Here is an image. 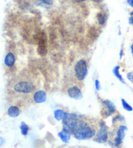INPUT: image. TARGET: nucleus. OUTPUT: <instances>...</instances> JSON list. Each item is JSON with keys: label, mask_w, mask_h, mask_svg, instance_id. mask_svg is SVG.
Wrapping results in <instances>:
<instances>
[{"label": "nucleus", "mask_w": 133, "mask_h": 148, "mask_svg": "<svg viewBox=\"0 0 133 148\" xmlns=\"http://www.w3.org/2000/svg\"><path fill=\"white\" fill-rule=\"evenodd\" d=\"M39 88V81L34 74L23 71L10 82L8 88L10 103L19 107H26L33 103V95Z\"/></svg>", "instance_id": "nucleus-1"}, {"label": "nucleus", "mask_w": 133, "mask_h": 148, "mask_svg": "<svg viewBox=\"0 0 133 148\" xmlns=\"http://www.w3.org/2000/svg\"><path fill=\"white\" fill-rule=\"evenodd\" d=\"M99 128V122L97 119L88 116H80L73 136L79 140L91 139L95 136Z\"/></svg>", "instance_id": "nucleus-2"}, {"label": "nucleus", "mask_w": 133, "mask_h": 148, "mask_svg": "<svg viewBox=\"0 0 133 148\" xmlns=\"http://www.w3.org/2000/svg\"><path fill=\"white\" fill-rule=\"evenodd\" d=\"M112 124L114 125V128L108 131V137L107 141L108 144L112 146L118 147L123 143L127 127L122 125L118 126L117 123Z\"/></svg>", "instance_id": "nucleus-3"}, {"label": "nucleus", "mask_w": 133, "mask_h": 148, "mask_svg": "<svg viewBox=\"0 0 133 148\" xmlns=\"http://www.w3.org/2000/svg\"><path fill=\"white\" fill-rule=\"evenodd\" d=\"M63 89L71 98L80 100L83 97V84L75 81L68 76H66V80L64 82Z\"/></svg>", "instance_id": "nucleus-4"}, {"label": "nucleus", "mask_w": 133, "mask_h": 148, "mask_svg": "<svg viewBox=\"0 0 133 148\" xmlns=\"http://www.w3.org/2000/svg\"><path fill=\"white\" fill-rule=\"evenodd\" d=\"M87 75H88V63L85 60L82 59L75 63L73 68L72 72L67 76L77 82L83 84V82Z\"/></svg>", "instance_id": "nucleus-5"}, {"label": "nucleus", "mask_w": 133, "mask_h": 148, "mask_svg": "<svg viewBox=\"0 0 133 148\" xmlns=\"http://www.w3.org/2000/svg\"><path fill=\"white\" fill-rule=\"evenodd\" d=\"M79 117L75 114L66 113L62 119L63 129L73 134L78 123Z\"/></svg>", "instance_id": "nucleus-6"}, {"label": "nucleus", "mask_w": 133, "mask_h": 148, "mask_svg": "<svg viewBox=\"0 0 133 148\" xmlns=\"http://www.w3.org/2000/svg\"><path fill=\"white\" fill-rule=\"evenodd\" d=\"M108 129L104 122L101 121L99 123V128L95 136L93 137L95 142L98 143H105L108 140Z\"/></svg>", "instance_id": "nucleus-7"}, {"label": "nucleus", "mask_w": 133, "mask_h": 148, "mask_svg": "<svg viewBox=\"0 0 133 148\" xmlns=\"http://www.w3.org/2000/svg\"><path fill=\"white\" fill-rule=\"evenodd\" d=\"M116 112V108L112 102L109 100L102 101L101 115L103 118H107Z\"/></svg>", "instance_id": "nucleus-8"}, {"label": "nucleus", "mask_w": 133, "mask_h": 148, "mask_svg": "<svg viewBox=\"0 0 133 148\" xmlns=\"http://www.w3.org/2000/svg\"><path fill=\"white\" fill-rule=\"evenodd\" d=\"M46 99H47V93L43 90H37L33 95V102L37 104L44 103Z\"/></svg>", "instance_id": "nucleus-9"}, {"label": "nucleus", "mask_w": 133, "mask_h": 148, "mask_svg": "<svg viewBox=\"0 0 133 148\" xmlns=\"http://www.w3.org/2000/svg\"><path fill=\"white\" fill-rule=\"evenodd\" d=\"M38 51L40 54L43 55L45 54L47 52V45H46V40L45 37L40 35V40L39 42V48H38Z\"/></svg>", "instance_id": "nucleus-10"}, {"label": "nucleus", "mask_w": 133, "mask_h": 148, "mask_svg": "<svg viewBox=\"0 0 133 148\" xmlns=\"http://www.w3.org/2000/svg\"><path fill=\"white\" fill-rule=\"evenodd\" d=\"M5 64L9 67H11L14 65L15 63V56L13 53L10 52L8 53L5 58Z\"/></svg>", "instance_id": "nucleus-11"}, {"label": "nucleus", "mask_w": 133, "mask_h": 148, "mask_svg": "<svg viewBox=\"0 0 133 148\" xmlns=\"http://www.w3.org/2000/svg\"><path fill=\"white\" fill-rule=\"evenodd\" d=\"M20 113V110L19 107L15 105H12L11 106H10L8 109V111H7V114L11 117H16L19 116Z\"/></svg>", "instance_id": "nucleus-12"}, {"label": "nucleus", "mask_w": 133, "mask_h": 148, "mask_svg": "<svg viewBox=\"0 0 133 148\" xmlns=\"http://www.w3.org/2000/svg\"><path fill=\"white\" fill-rule=\"evenodd\" d=\"M58 136L64 143H68L71 139V134L63 129L59 132Z\"/></svg>", "instance_id": "nucleus-13"}, {"label": "nucleus", "mask_w": 133, "mask_h": 148, "mask_svg": "<svg viewBox=\"0 0 133 148\" xmlns=\"http://www.w3.org/2000/svg\"><path fill=\"white\" fill-rule=\"evenodd\" d=\"M66 112H64L62 110H56L54 112V117L58 121L62 120L63 117L65 116Z\"/></svg>", "instance_id": "nucleus-14"}, {"label": "nucleus", "mask_w": 133, "mask_h": 148, "mask_svg": "<svg viewBox=\"0 0 133 148\" xmlns=\"http://www.w3.org/2000/svg\"><path fill=\"white\" fill-rule=\"evenodd\" d=\"M97 19H98V22L101 25H104L107 20V15L103 12H100L97 14Z\"/></svg>", "instance_id": "nucleus-15"}, {"label": "nucleus", "mask_w": 133, "mask_h": 148, "mask_svg": "<svg viewBox=\"0 0 133 148\" xmlns=\"http://www.w3.org/2000/svg\"><path fill=\"white\" fill-rule=\"evenodd\" d=\"M119 66H116V67H115L113 69V73L114 75L116 76V77L119 79V80L123 84H125V82L124 80V79L123 78L122 76L120 75L119 73Z\"/></svg>", "instance_id": "nucleus-16"}, {"label": "nucleus", "mask_w": 133, "mask_h": 148, "mask_svg": "<svg viewBox=\"0 0 133 148\" xmlns=\"http://www.w3.org/2000/svg\"><path fill=\"white\" fill-rule=\"evenodd\" d=\"M20 129H21V132L22 135H24V136H26L28 133V132H29V127L25 124V122L22 121L21 123V125H20Z\"/></svg>", "instance_id": "nucleus-17"}, {"label": "nucleus", "mask_w": 133, "mask_h": 148, "mask_svg": "<svg viewBox=\"0 0 133 148\" xmlns=\"http://www.w3.org/2000/svg\"><path fill=\"white\" fill-rule=\"evenodd\" d=\"M39 5L44 6H50L52 4L53 0H36Z\"/></svg>", "instance_id": "nucleus-18"}, {"label": "nucleus", "mask_w": 133, "mask_h": 148, "mask_svg": "<svg viewBox=\"0 0 133 148\" xmlns=\"http://www.w3.org/2000/svg\"><path fill=\"white\" fill-rule=\"evenodd\" d=\"M121 103H122V105H123V106L125 110H126L129 111V112L132 111V110H133L132 107L131 106H130L129 104L127 103L126 101H125V99H121Z\"/></svg>", "instance_id": "nucleus-19"}, {"label": "nucleus", "mask_w": 133, "mask_h": 148, "mask_svg": "<svg viewBox=\"0 0 133 148\" xmlns=\"http://www.w3.org/2000/svg\"><path fill=\"white\" fill-rule=\"evenodd\" d=\"M122 121H124V117L120 116V115H118V116H116L114 118H113V119H112V123H117V122H120Z\"/></svg>", "instance_id": "nucleus-20"}, {"label": "nucleus", "mask_w": 133, "mask_h": 148, "mask_svg": "<svg viewBox=\"0 0 133 148\" xmlns=\"http://www.w3.org/2000/svg\"><path fill=\"white\" fill-rule=\"evenodd\" d=\"M127 77L133 84V72L128 73L127 75Z\"/></svg>", "instance_id": "nucleus-21"}, {"label": "nucleus", "mask_w": 133, "mask_h": 148, "mask_svg": "<svg viewBox=\"0 0 133 148\" xmlns=\"http://www.w3.org/2000/svg\"><path fill=\"white\" fill-rule=\"evenodd\" d=\"M95 87H96V90L97 91H99L101 90V84H100L99 80H95Z\"/></svg>", "instance_id": "nucleus-22"}, {"label": "nucleus", "mask_w": 133, "mask_h": 148, "mask_svg": "<svg viewBox=\"0 0 133 148\" xmlns=\"http://www.w3.org/2000/svg\"><path fill=\"white\" fill-rule=\"evenodd\" d=\"M127 3L129 4L130 7H133V0H127Z\"/></svg>", "instance_id": "nucleus-23"}, {"label": "nucleus", "mask_w": 133, "mask_h": 148, "mask_svg": "<svg viewBox=\"0 0 133 148\" xmlns=\"http://www.w3.org/2000/svg\"><path fill=\"white\" fill-rule=\"evenodd\" d=\"M129 24L133 25V16H131L129 18Z\"/></svg>", "instance_id": "nucleus-24"}, {"label": "nucleus", "mask_w": 133, "mask_h": 148, "mask_svg": "<svg viewBox=\"0 0 133 148\" xmlns=\"http://www.w3.org/2000/svg\"><path fill=\"white\" fill-rule=\"evenodd\" d=\"M5 142V140L2 137H0V146L3 145Z\"/></svg>", "instance_id": "nucleus-25"}, {"label": "nucleus", "mask_w": 133, "mask_h": 148, "mask_svg": "<svg viewBox=\"0 0 133 148\" xmlns=\"http://www.w3.org/2000/svg\"><path fill=\"white\" fill-rule=\"evenodd\" d=\"M74 1L77 2V3H80V2L85 1H86V0H74Z\"/></svg>", "instance_id": "nucleus-26"}, {"label": "nucleus", "mask_w": 133, "mask_h": 148, "mask_svg": "<svg viewBox=\"0 0 133 148\" xmlns=\"http://www.w3.org/2000/svg\"><path fill=\"white\" fill-rule=\"evenodd\" d=\"M123 56V49L121 50V51H120V59H121Z\"/></svg>", "instance_id": "nucleus-27"}, {"label": "nucleus", "mask_w": 133, "mask_h": 148, "mask_svg": "<svg viewBox=\"0 0 133 148\" xmlns=\"http://www.w3.org/2000/svg\"><path fill=\"white\" fill-rule=\"evenodd\" d=\"M130 48H131V53H132V55L133 56V43H132V45H131V47H130Z\"/></svg>", "instance_id": "nucleus-28"}, {"label": "nucleus", "mask_w": 133, "mask_h": 148, "mask_svg": "<svg viewBox=\"0 0 133 148\" xmlns=\"http://www.w3.org/2000/svg\"><path fill=\"white\" fill-rule=\"evenodd\" d=\"M94 1H96V2H101L103 1V0H93Z\"/></svg>", "instance_id": "nucleus-29"}, {"label": "nucleus", "mask_w": 133, "mask_h": 148, "mask_svg": "<svg viewBox=\"0 0 133 148\" xmlns=\"http://www.w3.org/2000/svg\"><path fill=\"white\" fill-rule=\"evenodd\" d=\"M130 15H131V16H133V11L130 12Z\"/></svg>", "instance_id": "nucleus-30"}]
</instances>
